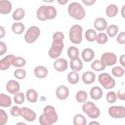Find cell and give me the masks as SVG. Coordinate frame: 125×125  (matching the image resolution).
<instances>
[{
  "instance_id": "2e32d148",
  "label": "cell",
  "mask_w": 125,
  "mask_h": 125,
  "mask_svg": "<svg viewBox=\"0 0 125 125\" xmlns=\"http://www.w3.org/2000/svg\"><path fill=\"white\" fill-rule=\"evenodd\" d=\"M94 25L96 30L98 31H103L107 27V23L104 18L99 17L95 20Z\"/></svg>"
},
{
  "instance_id": "4dcf8cb0",
  "label": "cell",
  "mask_w": 125,
  "mask_h": 125,
  "mask_svg": "<svg viewBox=\"0 0 125 125\" xmlns=\"http://www.w3.org/2000/svg\"><path fill=\"white\" fill-rule=\"evenodd\" d=\"M73 124L75 125H85L86 124V120L84 116L78 114L74 117Z\"/></svg>"
},
{
  "instance_id": "d4e9b609",
  "label": "cell",
  "mask_w": 125,
  "mask_h": 125,
  "mask_svg": "<svg viewBox=\"0 0 125 125\" xmlns=\"http://www.w3.org/2000/svg\"><path fill=\"white\" fill-rule=\"evenodd\" d=\"M26 98L27 100L31 103H35L37 101L38 93L37 91L33 89H28L26 93Z\"/></svg>"
},
{
  "instance_id": "52a82bcc",
  "label": "cell",
  "mask_w": 125,
  "mask_h": 125,
  "mask_svg": "<svg viewBox=\"0 0 125 125\" xmlns=\"http://www.w3.org/2000/svg\"><path fill=\"white\" fill-rule=\"evenodd\" d=\"M99 83L105 89H111L115 85L114 79L108 73H103L100 74L98 76Z\"/></svg>"
},
{
  "instance_id": "7a4b0ae2",
  "label": "cell",
  "mask_w": 125,
  "mask_h": 125,
  "mask_svg": "<svg viewBox=\"0 0 125 125\" xmlns=\"http://www.w3.org/2000/svg\"><path fill=\"white\" fill-rule=\"evenodd\" d=\"M56 15L57 10L52 6H41L37 12V18L42 21L53 19L56 17Z\"/></svg>"
},
{
  "instance_id": "8d00e7d4",
  "label": "cell",
  "mask_w": 125,
  "mask_h": 125,
  "mask_svg": "<svg viewBox=\"0 0 125 125\" xmlns=\"http://www.w3.org/2000/svg\"><path fill=\"white\" fill-rule=\"evenodd\" d=\"M111 72L112 74L117 77H120L124 75L125 73L124 69L120 66H117L112 69Z\"/></svg>"
},
{
  "instance_id": "3957f363",
  "label": "cell",
  "mask_w": 125,
  "mask_h": 125,
  "mask_svg": "<svg viewBox=\"0 0 125 125\" xmlns=\"http://www.w3.org/2000/svg\"><path fill=\"white\" fill-rule=\"evenodd\" d=\"M68 12L70 16L78 20L83 19L85 15V12L83 7L77 2H72L69 5Z\"/></svg>"
},
{
  "instance_id": "5b68a950",
  "label": "cell",
  "mask_w": 125,
  "mask_h": 125,
  "mask_svg": "<svg viewBox=\"0 0 125 125\" xmlns=\"http://www.w3.org/2000/svg\"><path fill=\"white\" fill-rule=\"evenodd\" d=\"M83 111L92 119L98 118L100 115V109L96 107L95 104L91 102H85L82 106Z\"/></svg>"
},
{
  "instance_id": "ac0fdd59",
  "label": "cell",
  "mask_w": 125,
  "mask_h": 125,
  "mask_svg": "<svg viewBox=\"0 0 125 125\" xmlns=\"http://www.w3.org/2000/svg\"><path fill=\"white\" fill-rule=\"evenodd\" d=\"M82 80L84 83L89 84L93 83L96 79L95 74L91 71H86L82 75Z\"/></svg>"
},
{
  "instance_id": "c3c4849f",
  "label": "cell",
  "mask_w": 125,
  "mask_h": 125,
  "mask_svg": "<svg viewBox=\"0 0 125 125\" xmlns=\"http://www.w3.org/2000/svg\"><path fill=\"white\" fill-rule=\"evenodd\" d=\"M0 38H2L5 35V30L2 26H0Z\"/></svg>"
},
{
  "instance_id": "816d5d0a",
  "label": "cell",
  "mask_w": 125,
  "mask_h": 125,
  "mask_svg": "<svg viewBox=\"0 0 125 125\" xmlns=\"http://www.w3.org/2000/svg\"><path fill=\"white\" fill-rule=\"evenodd\" d=\"M92 124H96V125H100V124L99 123H97V122H91V123H90L89 124V125H92Z\"/></svg>"
},
{
  "instance_id": "277c9868",
  "label": "cell",
  "mask_w": 125,
  "mask_h": 125,
  "mask_svg": "<svg viewBox=\"0 0 125 125\" xmlns=\"http://www.w3.org/2000/svg\"><path fill=\"white\" fill-rule=\"evenodd\" d=\"M83 28L79 24L73 25L69 30V39L70 41L75 44H78L81 42L83 39Z\"/></svg>"
},
{
  "instance_id": "8fae6325",
  "label": "cell",
  "mask_w": 125,
  "mask_h": 125,
  "mask_svg": "<svg viewBox=\"0 0 125 125\" xmlns=\"http://www.w3.org/2000/svg\"><path fill=\"white\" fill-rule=\"evenodd\" d=\"M21 116L28 122L34 121L36 118L35 112L26 107L21 108Z\"/></svg>"
},
{
  "instance_id": "8992f818",
  "label": "cell",
  "mask_w": 125,
  "mask_h": 125,
  "mask_svg": "<svg viewBox=\"0 0 125 125\" xmlns=\"http://www.w3.org/2000/svg\"><path fill=\"white\" fill-rule=\"evenodd\" d=\"M64 44L63 41L56 40H54L51 48L48 51V55L52 59L58 58L61 54Z\"/></svg>"
},
{
  "instance_id": "f6af8a7d",
  "label": "cell",
  "mask_w": 125,
  "mask_h": 125,
  "mask_svg": "<svg viewBox=\"0 0 125 125\" xmlns=\"http://www.w3.org/2000/svg\"><path fill=\"white\" fill-rule=\"evenodd\" d=\"M0 55L2 56L6 53L7 51V46L5 43L2 42H0Z\"/></svg>"
},
{
  "instance_id": "7bdbcfd3",
  "label": "cell",
  "mask_w": 125,
  "mask_h": 125,
  "mask_svg": "<svg viewBox=\"0 0 125 125\" xmlns=\"http://www.w3.org/2000/svg\"><path fill=\"white\" fill-rule=\"evenodd\" d=\"M117 41L120 44H124L125 43V32H120L117 37Z\"/></svg>"
},
{
  "instance_id": "d590c367",
  "label": "cell",
  "mask_w": 125,
  "mask_h": 125,
  "mask_svg": "<svg viewBox=\"0 0 125 125\" xmlns=\"http://www.w3.org/2000/svg\"><path fill=\"white\" fill-rule=\"evenodd\" d=\"M96 40L98 44H104L107 42L108 40V37L105 33H100L97 36Z\"/></svg>"
},
{
  "instance_id": "4316f807",
  "label": "cell",
  "mask_w": 125,
  "mask_h": 125,
  "mask_svg": "<svg viewBox=\"0 0 125 125\" xmlns=\"http://www.w3.org/2000/svg\"><path fill=\"white\" fill-rule=\"evenodd\" d=\"M25 64V60L21 57H14L11 61V64L17 67H23Z\"/></svg>"
},
{
  "instance_id": "7dc6e473",
  "label": "cell",
  "mask_w": 125,
  "mask_h": 125,
  "mask_svg": "<svg viewBox=\"0 0 125 125\" xmlns=\"http://www.w3.org/2000/svg\"><path fill=\"white\" fill-rule=\"evenodd\" d=\"M82 1L84 3V4L86 5H93L95 2L96 0H82Z\"/></svg>"
},
{
  "instance_id": "603a6c76",
  "label": "cell",
  "mask_w": 125,
  "mask_h": 125,
  "mask_svg": "<svg viewBox=\"0 0 125 125\" xmlns=\"http://www.w3.org/2000/svg\"><path fill=\"white\" fill-rule=\"evenodd\" d=\"M11 99L10 97L5 94H0V106L4 107H9L11 104Z\"/></svg>"
},
{
  "instance_id": "9c48e42d",
  "label": "cell",
  "mask_w": 125,
  "mask_h": 125,
  "mask_svg": "<svg viewBox=\"0 0 125 125\" xmlns=\"http://www.w3.org/2000/svg\"><path fill=\"white\" fill-rule=\"evenodd\" d=\"M108 111L109 115L114 118H124L125 117V108L123 106H111Z\"/></svg>"
},
{
  "instance_id": "d6986e66",
  "label": "cell",
  "mask_w": 125,
  "mask_h": 125,
  "mask_svg": "<svg viewBox=\"0 0 125 125\" xmlns=\"http://www.w3.org/2000/svg\"><path fill=\"white\" fill-rule=\"evenodd\" d=\"M82 57L84 62H90L92 61L94 57V51L90 48H85L82 51Z\"/></svg>"
},
{
  "instance_id": "681fc988",
  "label": "cell",
  "mask_w": 125,
  "mask_h": 125,
  "mask_svg": "<svg viewBox=\"0 0 125 125\" xmlns=\"http://www.w3.org/2000/svg\"><path fill=\"white\" fill-rule=\"evenodd\" d=\"M125 55L124 54H123L120 57V64L123 66H124V67H125Z\"/></svg>"
},
{
  "instance_id": "74e56055",
  "label": "cell",
  "mask_w": 125,
  "mask_h": 125,
  "mask_svg": "<svg viewBox=\"0 0 125 125\" xmlns=\"http://www.w3.org/2000/svg\"><path fill=\"white\" fill-rule=\"evenodd\" d=\"M14 76L20 80H21L24 79L26 75V72L25 70L23 69L19 68L17 69L14 73Z\"/></svg>"
},
{
  "instance_id": "484cf974",
  "label": "cell",
  "mask_w": 125,
  "mask_h": 125,
  "mask_svg": "<svg viewBox=\"0 0 125 125\" xmlns=\"http://www.w3.org/2000/svg\"><path fill=\"white\" fill-rule=\"evenodd\" d=\"M11 29L12 31L15 34H21L23 32L25 29V27L24 24L21 22H15L13 24Z\"/></svg>"
},
{
  "instance_id": "83f0119b",
  "label": "cell",
  "mask_w": 125,
  "mask_h": 125,
  "mask_svg": "<svg viewBox=\"0 0 125 125\" xmlns=\"http://www.w3.org/2000/svg\"><path fill=\"white\" fill-rule=\"evenodd\" d=\"M118 7L115 4H110L106 9V14L107 16L110 18L115 17L118 13Z\"/></svg>"
},
{
  "instance_id": "f1b7e54d",
  "label": "cell",
  "mask_w": 125,
  "mask_h": 125,
  "mask_svg": "<svg viewBox=\"0 0 125 125\" xmlns=\"http://www.w3.org/2000/svg\"><path fill=\"white\" fill-rule=\"evenodd\" d=\"M67 55L71 60L75 59L79 57V50L76 47L71 46L67 49Z\"/></svg>"
},
{
  "instance_id": "836d02e7",
  "label": "cell",
  "mask_w": 125,
  "mask_h": 125,
  "mask_svg": "<svg viewBox=\"0 0 125 125\" xmlns=\"http://www.w3.org/2000/svg\"><path fill=\"white\" fill-rule=\"evenodd\" d=\"M76 100L80 103H84L87 99V94L85 91L80 90L76 93Z\"/></svg>"
},
{
  "instance_id": "1f68e13d",
  "label": "cell",
  "mask_w": 125,
  "mask_h": 125,
  "mask_svg": "<svg viewBox=\"0 0 125 125\" xmlns=\"http://www.w3.org/2000/svg\"><path fill=\"white\" fill-rule=\"evenodd\" d=\"M97 33L95 30L92 29H89L85 32V37L89 42H94L96 40Z\"/></svg>"
},
{
  "instance_id": "d6a6232c",
  "label": "cell",
  "mask_w": 125,
  "mask_h": 125,
  "mask_svg": "<svg viewBox=\"0 0 125 125\" xmlns=\"http://www.w3.org/2000/svg\"><path fill=\"white\" fill-rule=\"evenodd\" d=\"M68 82L73 84H76L79 81V75L75 71H72L68 73L67 75Z\"/></svg>"
},
{
  "instance_id": "e0dca14e",
  "label": "cell",
  "mask_w": 125,
  "mask_h": 125,
  "mask_svg": "<svg viewBox=\"0 0 125 125\" xmlns=\"http://www.w3.org/2000/svg\"><path fill=\"white\" fill-rule=\"evenodd\" d=\"M12 9L11 3L6 0L0 1V13L2 14H7L10 13Z\"/></svg>"
},
{
  "instance_id": "e575fe53",
  "label": "cell",
  "mask_w": 125,
  "mask_h": 125,
  "mask_svg": "<svg viewBox=\"0 0 125 125\" xmlns=\"http://www.w3.org/2000/svg\"><path fill=\"white\" fill-rule=\"evenodd\" d=\"M106 32L110 37H114L118 32V27L116 25L111 24L107 27Z\"/></svg>"
},
{
  "instance_id": "7402d4cb",
  "label": "cell",
  "mask_w": 125,
  "mask_h": 125,
  "mask_svg": "<svg viewBox=\"0 0 125 125\" xmlns=\"http://www.w3.org/2000/svg\"><path fill=\"white\" fill-rule=\"evenodd\" d=\"M83 62L79 58L71 60L70 62L71 69L75 72L79 71L83 68Z\"/></svg>"
},
{
  "instance_id": "6da1fadb",
  "label": "cell",
  "mask_w": 125,
  "mask_h": 125,
  "mask_svg": "<svg viewBox=\"0 0 125 125\" xmlns=\"http://www.w3.org/2000/svg\"><path fill=\"white\" fill-rule=\"evenodd\" d=\"M58 115L55 108L50 105L46 106L43 109V113L39 117V122L42 125H51L56 123Z\"/></svg>"
},
{
  "instance_id": "f907efd6",
  "label": "cell",
  "mask_w": 125,
  "mask_h": 125,
  "mask_svg": "<svg viewBox=\"0 0 125 125\" xmlns=\"http://www.w3.org/2000/svg\"><path fill=\"white\" fill-rule=\"evenodd\" d=\"M57 1L60 4H62V5H63V4H65L67 1L68 0H58Z\"/></svg>"
},
{
  "instance_id": "4fadbf2b",
  "label": "cell",
  "mask_w": 125,
  "mask_h": 125,
  "mask_svg": "<svg viewBox=\"0 0 125 125\" xmlns=\"http://www.w3.org/2000/svg\"><path fill=\"white\" fill-rule=\"evenodd\" d=\"M20 86L19 83L14 80L9 81L6 84L7 91L12 94H15L20 90Z\"/></svg>"
},
{
  "instance_id": "ba28073f",
  "label": "cell",
  "mask_w": 125,
  "mask_h": 125,
  "mask_svg": "<svg viewBox=\"0 0 125 125\" xmlns=\"http://www.w3.org/2000/svg\"><path fill=\"white\" fill-rule=\"evenodd\" d=\"M40 29L36 26L30 27L24 35V40L28 43H32L35 42L40 35Z\"/></svg>"
},
{
  "instance_id": "f35d334b",
  "label": "cell",
  "mask_w": 125,
  "mask_h": 125,
  "mask_svg": "<svg viewBox=\"0 0 125 125\" xmlns=\"http://www.w3.org/2000/svg\"><path fill=\"white\" fill-rule=\"evenodd\" d=\"M14 101L16 104H22L24 101V94L22 92L15 94L14 97Z\"/></svg>"
},
{
  "instance_id": "30bf717a",
  "label": "cell",
  "mask_w": 125,
  "mask_h": 125,
  "mask_svg": "<svg viewBox=\"0 0 125 125\" xmlns=\"http://www.w3.org/2000/svg\"><path fill=\"white\" fill-rule=\"evenodd\" d=\"M101 60L107 66H112L117 62V57L112 52H105L102 54Z\"/></svg>"
},
{
  "instance_id": "ab89813d",
  "label": "cell",
  "mask_w": 125,
  "mask_h": 125,
  "mask_svg": "<svg viewBox=\"0 0 125 125\" xmlns=\"http://www.w3.org/2000/svg\"><path fill=\"white\" fill-rule=\"evenodd\" d=\"M106 99L108 103L110 104L114 103L117 99L116 94L114 91L108 92L106 94Z\"/></svg>"
},
{
  "instance_id": "5bb4252c",
  "label": "cell",
  "mask_w": 125,
  "mask_h": 125,
  "mask_svg": "<svg viewBox=\"0 0 125 125\" xmlns=\"http://www.w3.org/2000/svg\"><path fill=\"white\" fill-rule=\"evenodd\" d=\"M55 69L59 72H62L66 70L68 63L66 60L63 58H59L56 60L53 63Z\"/></svg>"
},
{
  "instance_id": "9a60e30c",
  "label": "cell",
  "mask_w": 125,
  "mask_h": 125,
  "mask_svg": "<svg viewBox=\"0 0 125 125\" xmlns=\"http://www.w3.org/2000/svg\"><path fill=\"white\" fill-rule=\"evenodd\" d=\"M15 57L13 55H8L0 61V69L1 70H5L8 69L11 64V61Z\"/></svg>"
},
{
  "instance_id": "cb8c5ba5",
  "label": "cell",
  "mask_w": 125,
  "mask_h": 125,
  "mask_svg": "<svg viewBox=\"0 0 125 125\" xmlns=\"http://www.w3.org/2000/svg\"><path fill=\"white\" fill-rule=\"evenodd\" d=\"M91 68L96 71H101L104 70L106 67L105 64L99 60H96L91 64Z\"/></svg>"
},
{
  "instance_id": "60d3db41",
  "label": "cell",
  "mask_w": 125,
  "mask_h": 125,
  "mask_svg": "<svg viewBox=\"0 0 125 125\" xmlns=\"http://www.w3.org/2000/svg\"><path fill=\"white\" fill-rule=\"evenodd\" d=\"M8 120V116L6 112L0 109V125H4L7 123Z\"/></svg>"
},
{
  "instance_id": "44dd1931",
  "label": "cell",
  "mask_w": 125,
  "mask_h": 125,
  "mask_svg": "<svg viewBox=\"0 0 125 125\" xmlns=\"http://www.w3.org/2000/svg\"><path fill=\"white\" fill-rule=\"evenodd\" d=\"M34 73L37 77L40 79H43L47 76L48 74V70L43 66H38L34 69Z\"/></svg>"
},
{
  "instance_id": "bcb514c9",
  "label": "cell",
  "mask_w": 125,
  "mask_h": 125,
  "mask_svg": "<svg viewBox=\"0 0 125 125\" xmlns=\"http://www.w3.org/2000/svg\"><path fill=\"white\" fill-rule=\"evenodd\" d=\"M117 96L118 98L121 100H125V88L120 89L117 92Z\"/></svg>"
},
{
  "instance_id": "7c38bea8",
  "label": "cell",
  "mask_w": 125,
  "mask_h": 125,
  "mask_svg": "<svg viewBox=\"0 0 125 125\" xmlns=\"http://www.w3.org/2000/svg\"><path fill=\"white\" fill-rule=\"evenodd\" d=\"M56 95L59 99L61 100H65L68 96L69 89L65 85H60L56 89Z\"/></svg>"
},
{
  "instance_id": "b9f144b4",
  "label": "cell",
  "mask_w": 125,
  "mask_h": 125,
  "mask_svg": "<svg viewBox=\"0 0 125 125\" xmlns=\"http://www.w3.org/2000/svg\"><path fill=\"white\" fill-rule=\"evenodd\" d=\"M10 112L13 116L17 117L21 115V108L17 106H13L10 108Z\"/></svg>"
},
{
  "instance_id": "ffe728a7",
  "label": "cell",
  "mask_w": 125,
  "mask_h": 125,
  "mask_svg": "<svg viewBox=\"0 0 125 125\" xmlns=\"http://www.w3.org/2000/svg\"><path fill=\"white\" fill-rule=\"evenodd\" d=\"M90 95L91 98L95 100L100 99L103 96V91L99 86L93 87L90 92Z\"/></svg>"
},
{
  "instance_id": "ee69618b",
  "label": "cell",
  "mask_w": 125,
  "mask_h": 125,
  "mask_svg": "<svg viewBox=\"0 0 125 125\" xmlns=\"http://www.w3.org/2000/svg\"><path fill=\"white\" fill-rule=\"evenodd\" d=\"M63 39H64V35L61 32H56L53 34V41L56 40L63 41Z\"/></svg>"
},
{
  "instance_id": "f546056e",
  "label": "cell",
  "mask_w": 125,
  "mask_h": 125,
  "mask_svg": "<svg viewBox=\"0 0 125 125\" xmlns=\"http://www.w3.org/2000/svg\"><path fill=\"white\" fill-rule=\"evenodd\" d=\"M25 11L22 8H19L15 10L13 15L12 18L15 21L21 20L24 16Z\"/></svg>"
}]
</instances>
